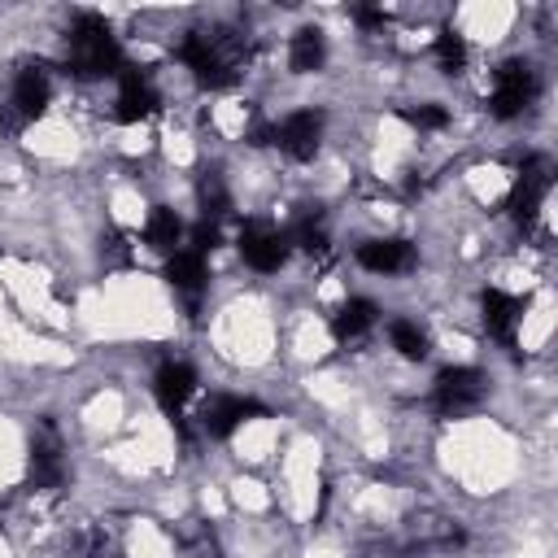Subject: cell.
Instances as JSON below:
<instances>
[{
    "label": "cell",
    "mask_w": 558,
    "mask_h": 558,
    "mask_svg": "<svg viewBox=\"0 0 558 558\" xmlns=\"http://www.w3.org/2000/svg\"><path fill=\"white\" fill-rule=\"evenodd\" d=\"M126 61H122V48H118L109 22L96 13H78L70 26V44H65V70L78 78H109Z\"/></svg>",
    "instance_id": "6da1fadb"
},
{
    "label": "cell",
    "mask_w": 558,
    "mask_h": 558,
    "mask_svg": "<svg viewBox=\"0 0 558 558\" xmlns=\"http://www.w3.org/2000/svg\"><path fill=\"white\" fill-rule=\"evenodd\" d=\"M179 61L196 74V83H205V87H214V92H222V87H231V83L240 78L235 57L227 52V44L214 39V35H201V31H192V35L179 44Z\"/></svg>",
    "instance_id": "7a4b0ae2"
},
{
    "label": "cell",
    "mask_w": 558,
    "mask_h": 558,
    "mask_svg": "<svg viewBox=\"0 0 558 558\" xmlns=\"http://www.w3.org/2000/svg\"><path fill=\"white\" fill-rule=\"evenodd\" d=\"M536 96V70L527 61H506L493 74V92H488V113L493 118H519Z\"/></svg>",
    "instance_id": "3957f363"
},
{
    "label": "cell",
    "mask_w": 558,
    "mask_h": 558,
    "mask_svg": "<svg viewBox=\"0 0 558 558\" xmlns=\"http://www.w3.org/2000/svg\"><path fill=\"white\" fill-rule=\"evenodd\" d=\"M549 183H554L549 161H545V157H527L523 170H519V179H514V187H510V196H506L510 218L527 227V222L541 214V205H545V196H549Z\"/></svg>",
    "instance_id": "277c9868"
},
{
    "label": "cell",
    "mask_w": 558,
    "mask_h": 558,
    "mask_svg": "<svg viewBox=\"0 0 558 558\" xmlns=\"http://www.w3.org/2000/svg\"><path fill=\"white\" fill-rule=\"evenodd\" d=\"M288 253H292V235H288V231L266 227V222L240 227V257H244L253 270L270 275V270H279V266L288 262Z\"/></svg>",
    "instance_id": "5b68a950"
},
{
    "label": "cell",
    "mask_w": 558,
    "mask_h": 558,
    "mask_svg": "<svg viewBox=\"0 0 558 558\" xmlns=\"http://www.w3.org/2000/svg\"><path fill=\"white\" fill-rule=\"evenodd\" d=\"M480 397H484V371H475V366H445V371L436 375L432 401H436L440 414H462V410H471Z\"/></svg>",
    "instance_id": "8992f818"
},
{
    "label": "cell",
    "mask_w": 558,
    "mask_h": 558,
    "mask_svg": "<svg viewBox=\"0 0 558 558\" xmlns=\"http://www.w3.org/2000/svg\"><path fill=\"white\" fill-rule=\"evenodd\" d=\"M157 109H161V96H157L153 78L135 65H122L118 70V109H113V118L118 122H144Z\"/></svg>",
    "instance_id": "52a82bcc"
},
{
    "label": "cell",
    "mask_w": 558,
    "mask_h": 558,
    "mask_svg": "<svg viewBox=\"0 0 558 558\" xmlns=\"http://www.w3.org/2000/svg\"><path fill=\"white\" fill-rule=\"evenodd\" d=\"M270 140H275L292 161H310V157L318 153V144H323V113H318V109H296V113H288V118L270 131Z\"/></svg>",
    "instance_id": "ba28073f"
},
{
    "label": "cell",
    "mask_w": 558,
    "mask_h": 558,
    "mask_svg": "<svg viewBox=\"0 0 558 558\" xmlns=\"http://www.w3.org/2000/svg\"><path fill=\"white\" fill-rule=\"evenodd\" d=\"M153 392H157L161 410L179 423L183 401L196 392V371H192L187 362H161V366H157V379H153Z\"/></svg>",
    "instance_id": "9c48e42d"
},
{
    "label": "cell",
    "mask_w": 558,
    "mask_h": 558,
    "mask_svg": "<svg viewBox=\"0 0 558 558\" xmlns=\"http://www.w3.org/2000/svg\"><path fill=\"white\" fill-rule=\"evenodd\" d=\"M257 414H266V405L262 401H253V397H214L209 405H205V414H201V423H205V432L209 436H231L244 418H257Z\"/></svg>",
    "instance_id": "30bf717a"
},
{
    "label": "cell",
    "mask_w": 558,
    "mask_h": 558,
    "mask_svg": "<svg viewBox=\"0 0 558 558\" xmlns=\"http://www.w3.org/2000/svg\"><path fill=\"white\" fill-rule=\"evenodd\" d=\"M480 318H484V327H488V336H497V340H514V327H519V318H523V305H519V296H510V292H501V288H484V296H480Z\"/></svg>",
    "instance_id": "8fae6325"
},
{
    "label": "cell",
    "mask_w": 558,
    "mask_h": 558,
    "mask_svg": "<svg viewBox=\"0 0 558 558\" xmlns=\"http://www.w3.org/2000/svg\"><path fill=\"white\" fill-rule=\"evenodd\" d=\"M357 262L366 270H375V275H397V270H410L414 266V248L405 240H397V235L366 240V244H357Z\"/></svg>",
    "instance_id": "7c38bea8"
},
{
    "label": "cell",
    "mask_w": 558,
    "mask_h": 558,
    "mask_svg": "<svg viewBox=\"0 0 558 558\" xmlns=\"http://www.w3.org/2000/svg\"><path fill=\"white\" fill-rule=\"evenodd\" d=\"M48 100H52L48 74L35 70V65H26V70L13 78V109H17L22 118H39V113L48 109Z\"/></svg>",
    "instance_id": "4fadbf2b"
},
{
    "label": "cell",
    "mask_w": 558,
    "mask_h": 558,
    "mask_svg": "<svg viewBox=\"0 0 558 558\" xmlns=\"http://www.w3.org/2000/svg\"><path fill=\"white\" fill-rule=\"evenodd\" d=\"M166 279H170V288L196 296V292L205 288V279H209L205 253H196V248H174V253L166 257Z\"/></svg>",
    "instance_id": "5bb4252c"
},
{
    "label": "cell",
    "mask_w": 558,
    "mask_h": 558,
    "mask_svg": "<svg viewBox=\"0 0 558 558\" xmlns=\"http://www.w3.org/2000/svg\"><path fill=\"white\" fill-rule=\"evenodd\" d=\"M31 475L39 488H57L61 475H65V462H61V440L52 432H39L31 440Z\"/></svg>",
    "instance_id": "9a60e30c"
},
{
    "label": "cell",
    "mask_w": 558,
    "mask_h": 558,
    "mask_svg": "<svg viewBox=\"0 0 558 558\" xmlns=\"http://www.w3.org/2000/svg\"><path fill=\"white\" fill-rule=\"evenodd\" d=\"M375 318H379L375 301H366V296H349V301L331 314V336H336V340H353V336H362L366 327H375Z\"/></svg>",
    "instance_id": "2e32d148"
},
{
    "label": "cell",
    "mask_w": 558,
    "mask_h": 558,
    "mask_svg": "<svg viewBox=\"0 0 558 558\" xmlns=\"http://www.w3.org/2000/svg\"><path fill=\"white\" fill-rule=\"evenodd\" d=\"M288 61H292L296 74H314V70L327 61V39H323V31H318V26H301V31L292 35Z\"/></svg>",
    "instance_id": "e0dca14e"
},
{
    "label": "cell",
    "mask_w": 558,
    "mask_h": 558,
    "mask_svg": "<svg viewBox=\"0 0 558 558\" xmlns=\"http://www.w3.org/2000/svg\"><path fill=\"white\" fill-rule=\"evenodd\" d=\"M179 235H183L179 214L166 209V205H157V209L148 214V222H144V244L157 248V253H174V248H179Z\"/></svg>",
    "instance_id": "ac0fdd59"
},
{
    "label": "cell",
    "mask_w": 558,
    "mask_h": 558,
    "mask_svg": "<svg viewBox=\"0 0 558 558\" xmlns=\"http://www.w3.org/2000/svg\"><path fill=\"white\" fill-rule=\"evenodd\" d=\"M388 340H392V349L401 353V357H410V362H423L427 357V331L418 327V323H410V318H397L392 327H388Z\"/></svg>",
    "instance_id": "d6986e66"
},
{
    "label": "cell",
    "mask_w": 558,
    "mask_h": 558,
    "mask_svg": "<svg viewBox=\"0 0 558 558\" xmlns=\"http://www.w3.org/2000/svg\"><path fill=\"white\" fill-rule=\"evenodd\" d=\"M436 61H440L445 74H458L466 65V39L458 31H440L436 35Z\"/></svg>",
    "instance_id": "ffe728a7"
},
{
    "label": "cell",
    "mask_w": 558,
    "mask_h": 558,
    "mask_svg": "<svg viewBox=\"0 0 558 558\" xmlns=\"http://www.w3.org/2000/svg\"><path fill=\"white\" fill-rule=\"evenodd\" d=\"M401 118H405L410 126H418V131H440V126L449 122V113H445L440 105H414V109H401Z\"/></svg>",
    "instance_id": "44dd1931"
},
{
    "label": "cell",
    "mask_w": 558,
    "mask_h": 558,
    "mask_svg": "<svg viewBox=\"0 0 558 558\" xmlns=\"http://www.w3.org/2000/svg\"><path fill=\"white\" fill-rule=\"evenodd\" d=\"M353 22H357V26H384V9H366V4H357V9H353Z\"/></svg>",
    "instance_id": "7402d4cb"
}]
</instances>
